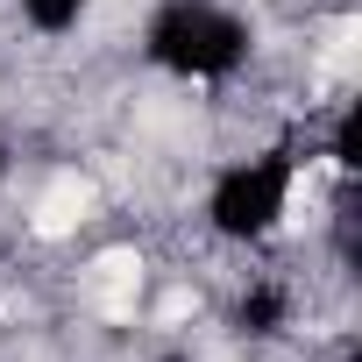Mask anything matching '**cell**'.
Masks as SVG:
<instances>
[{"label": "cell", "instance_id": "6da1fadb", "mask_svg": "<svg viewBox=\"0 0 362 362\" xmlns=\"http://www.w3.org/2000/svg\"><path fill=\"white\" fill-rule=\"evenodd\" d=\"M86 206H93V192L78 185V177H57V185L43 192V206H36V235H71L86 221Z\"/></svg>", "mask_w": 362, "mask_h": 362}, {"label": "cell", "instance_id": "7a4b0ae2", "mask_svg": "<svg viewBox=\"0 0 362 362\" xmlns=\"http://www.w3.org/2000/svg\"><path fill=\"white\" fill-rule=\"evenodd\" d=\"M135 270H142V263H135L128 249H107V256H100V284H107V291H135Z\"/></svg>", "mask_w": 362, "mask_h": 362}]
</instances>
